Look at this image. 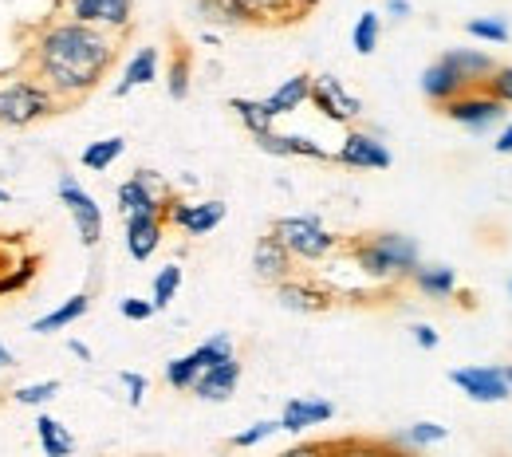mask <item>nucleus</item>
Masks as SVG:
<instances>
[{
  "label": "nucleus",
  "mask_w": 512,
  "mask_h": 457,
  "mask_svg": "<svg viewBox=\"0 0 512 457\" xmlns=\"http://www.w3.org/2000/svg\"><path fill=\"white\" fill-rule=\"evenodd\" d=\"M190 87H193V56L190 48H174L170 56V67H166V91L174 103L190 99Z\"/></svg>",
  "instance_id": "7c9ffc66"
},
{
  "label": "nucleus",
  "mask_w": 512,
  "mask_h": 457,
  "mask_svg": "<svg viewBox=\"0 0 512 457\" xmlns=\"http://www.w3.org/2000/svg\"><path fill=\"white\" fill-rule=\"evenodd\" d=\"M8 367H16V351L8 343H0V371H8Z\"/></svg>",
  "instance_id": "09e8293b"
},
{
  "label": "nucleus",
  "mask_w": 512,
  "mask_h": 457,
  "mask_svg": "<svg viewBox=\"0 0 512 457\" xmlns=\"http://www.w3.org/2000/svg\"><path fill=\"white\" fill-rule=\"evenodd\" d=\"M56 111H60V99L36 75H0V127L24 131Z\"/></svg>",
  "instance_id": "7ed1b4c3"
},
{
  "label": "nucleus",
  "mask_w": 512,
  "mask_h": 457,
  "mask_svg": "<svg viewBox=\"0 0 512 457\" xmlns=\"http://www.w3.org/2000/svg\"><path fill=\"white\" fill-rule=\"evenodd\" d=\"M276 457H339L335 442H300V446H288Z\"/></svg>",
  "instance_id": "37998d69"
},
{
  "label": "nucleus",
  "mask_w": 512,
  "mask_h": 457,
  "mask_svg": "<svg viewBox=\"0 0 512 457\" xmlns=\"http://www.w3.org/2000/svg\"><path fill=\"white\" fill-rule=\"evenodd\" d=\"M256 150H264V154H272V158H312V162H335V154L320 146L316 138H308V134H280V131H268L253 138Z\"/></svg>",
  "instance_id": "f3484780"
},
{
  "label": "nucleus",
  "mask_w": 512,
  "mask_h": 457,
  "mask_svg": "<svg viewBox=\"0 0 512 457\" xmlns=\"http://www.w3.org/2000/svg\"><path fill=\"white\" fill-rule=\"evenodd\" d=\"M505 383H509V391H512V363H505Z\"/></svg>",
  "instance_id": "3c124183"
},
{
  "label": "nucleus",
  "mask_w": 512,
  "mask_h": 457,
  "mask_svg": "<svg viewBox=\"0 0 512 457\" xmlns=\"http://www.w3.org/2000/svg\"><path fill=\"white\" fill-rule=\"evenodd\" d=\"M312 79H316V75H308V71L288 75V79L264 99L268 115H272V119H284V115H296L304 103H312Z\"/></svg>",
  "instance_id": "4be33fe9"
},
{
  "label": "nucleus",
  "mask_w": 512,
  "mask_h": 457,
  "mask_svg": "<svg viewBox=\"0 0 512 457\" xmlns=\"http://www.w3.org/2000/svg\"><path fill=\"white\" fill-rule=\"evenodd\" d=\"M115 201H119L123 221L127 217H162L166 221V205L174 201V186L158 170H134L127 182H119Z\"/></svg>",
  "instance_id": "39448f33"
},
{
  "label": "nucleus",
  "mask_w": 512,
  "mask_h": 457,
  "mask_svg": "<svg viewBox=\"0 0 512 457\" xmlns=\"http://www.w3.org/2000/svg\"><path fill=\"white\" fill-rule=\"evenodd\" d=\"M115 60H119V36L67 20V16L48 20L36 32L32 52H28L32 75L60 99V107L91 95L107 79Z\"/></svg>",
  "instance_id": "f257e3e1"
},
{
  "label": "nucleus",
  "mask_w": 512,
  "mask_h": 457,
  "mask_svg": "<svg viewBox=\"0 0 512 457\" xmlns=\"http://www.w3.org/2000/svg\"><path fill=\"white\" fill-rule=\"evenodd\" d=\"M253 276L260 284H284V280H292L296 276V261H292V253L280 245V237L268 229L264 237H256L253 245Z\"/></svg>",
  "instance_id": "4468645a"
},
{
  "label": "nucleus",
  "mask_w": 512,
  "mask_h": 457,
  "mask_svg": "<svg viewBox=\"0 0 512 457\" xmlns=\"http://www.w3.org/2000/svg\"><path fill=\"white\" fill-rule=\"evenodd\" d=\"M446 438H449V430L442 422H414V426L398 430V434L390 438V446H394V450H406V454H418V450L442 446Z\"/></svg>",
  "instance_id": "bb28decb"
},
{
  "label": "nucleus",
  "mask_w": 512,
  "mask_h": 457,
  "mask_svg": "<svg viewBox=\"0 0 512 457\" xmlns=\"http://www.w3.org/2000/svg\"><path fill=\"white\" fill-rule=\"evenodd\" d=\"M386 16H390L394 24H402V20L414 16V4H410V0H386Z\"/></svg>",
  "instance_id": "a18cd8bd"
},
{
  "label": "nucleus",
  "mask_w": 512,
  "mask_h": 457,
  "mask_svg": "<svg viewBox=\"0 0 512 457\" xmlns=\"http://www.w3.org/2000/svg\"><path fill=\"white\" fill-rule=\"evenodd\" d=\"M410 339H414L422 351H434V347L442 343V335L434 331V324H414V327H410Z\"/></svg>",
  "instance_id": "c03bdc74"
},
{
  "label": "nucleus",
  "mask_w": 512,
  "mask_h": 457,
  "mask_svg": "<svg viewBox=\"0 0 512 457\" xmlns=\"http://www.w3.org/2000/svg\"><path fill=\"white\" fill-rule=\"evenodd\" d=\"M229 205L221 197H205V201H186L174 194V201L166 205V225L182 229L186 237H209L221 221H225Z\"/></svg>",
  "instance_id": "9d476101"
},
{
  "label": "nucleus",
  "mask_w": 512,
  "mask_h": 457,
  "mask_svg": "<svg viewBox=\"0 0 512 457\" xmlns=\"http://www.w3.org/2000/svg\"><path fill=\"white\" fill-rule=\"evenodd\" d=\"M162 237H166V221L162 217H127L123 245H127L130 261H150L162 249Z\"/></svg>",
  "instance_id": "aec40b11"
},
{
  "label": "nucleus",
  "mask_w": 512,
  "mask_h": 457,
  "mask_svg": "<svg viewBox=\"0 0 512 457\" xmlns=\"http://www.w3.org/2000/svg\"><path fill=\"white\" fill-rule=\"evenodd\" d=\"M276 434H280V418H260L253 426L237 430V434L229 438V446H233V450H256V446H264V442L276 438Z\"/></svg>",
  "instance_id": "c9c22d12"
},
{
  "label": "nucleus",
  "mask_w": 512,
  "mask_h": 457,
  "mask_svg": "<svg viewBox=\"0 0 512 457\" xmlns=\"http://www.w3.org/2000/svg\"><path fill=\"white\" fill-rule=\"evenodd\" d=\"M276 304L284 312H296V316H320L335 304V292L320 284V280H308V276H292L284 284H276Z\"/></svg>",
  "instance_id": "ddd939ff"
},
{
  "label": "nucleus",
  "mask_w": 512,
  "mask_h": 457,
  "mask_svg": "<svg viewBox=\"0 0 512 457\" xmlns=\"http://www.w3.org/2000/svg\"><path fill=\"white\" fill-rule=\"evenodd\" d=\"M284 4H292V8H296V12H308V8H316V4H320V0H284Z\"/></svg>",
  "instance_id": "8fccbe9b"
},
{
  "label": "nucleus",
  "mask_w": 512,
  "mask_h": 457,
  "mask_svg": "<svg viewBox=\"0 0 512 457\" xmlns=\"http://www.w3.org/2000/svg\"><path fill=\"white\" fill-rule=\"evenodd\" d=\"M67 20L91 24L111 36H127L134 24V0H60Z\"/></svg>",
  "instance_id": "0eeeda50"
},
{
  "label": "nucleus",
  "mask_w": 512,
  "mask_h": 457,
  "mask_svg": "<svg viewBox=\"0 0 512 457\" xmlns=\"http://www.w3.org/2000/svg\"><path fill=\"white\" fill-rule=\"evenodd\" d=\"M56 394H60V379H40V383H24V387H16V391H12V402H16V406L44 410Z\"/></svg>",
  "instance_id": "e433bc0d"
},
{
  "label": "nucleus",
  "mask_w": 512,
  "mask_h": 457,
  "mask_svg": "<svg viewBox=\"0 0 512 457\" xmlns=\"http://www.w3.org/2000/svg\"><path fill=\"white\" fill-rule=\"evenodd\" d=\"M197 375H201V367L193 363V355H178V359H170V363L162 367V379H166V387H174V391H193Z\"/></svg>",
  "instance_id": "4c0bfd02"
},
{
  "label": "nucleus",
  "mask_w": 512,
  "mask_h": 457,
  "mask_svg": "<svg viewBox=\"0 0 512 457\" xmlns=\"http://www.w3.org/2000/svg\"><path fill=\"white\" fill-rule=\"evenodd\" d=\"M335 450H339V457H406L390 442H335Z\"/></svg>",
  "instance_id": "ea45409f"
},
{
  "label": "nucleus",
  "mask_w": 512,
  "mask_h": 457,
  "mask_svg": "<svg viewBox=\"0 0 512 457\" xmlns=\"http://www.w3.org/2000/svg\"><path fill=\"white\" fill-rule=\"evenodd\" d=\"M56 194H60L64 209L71 213V221H75V237H79V245H83V249H95V245L103 241V205L83 190V182H79L75 174H60Z\"/></svg>",
  "instance_id": "423d86ee"
},
{
  "label": "nucleus",
  "mask_w": 512,
  "mask_h": 457,
  "mask_svg": "<svg viewBox=\"0 0 512 457\" xmlns=\"http://www.w3.org/2000/svg\"><path fill=\"white\" fill-rule=\"evenodd\" d=\"M190 355H193V363H197L201 371H209V367H217V363L233 359V355H237V347H233V335H229V331H217V335L201 339Z\"/></svg>",
  "instance_id": "473e14b6"
},
{
  "label": "nucleus",
  "mask_w": 512,
  "mask_h": 457,
  "mask_svg": "<svg viewBox=\"0 0 512 457\" xmlns=\"http://www.w3.org/2000/svg\"><path fill=\"white\" fill-rule=\"evenodd\" d=\"M119 316L130 320V324H146L150 316H158V308L150 300H142V296H123L119 300Z\"/></svg>",
  "instance_id": "79ce46f5"
},
{
  "label": "nucleus",
  "mask_w": 512,
  "mask_h": 457,
  "mask_svg": "<svg viewBox=\"0 0 512 457\" xmlns=\"http://www.w3.org/2000/svg\"><path fill=\"white\" fill-rule=\"evenodd\" d=\"M67 351H71L75 359H83V363H91V347H87L83 339H67Z\"/></svg>",
  "instance_id": "de8ad7c7"
},
{
  "label": "nucleus",
  "mask_w": 512,
  "mask_h": 457,
  "mask_svg": "<svg viewBox=\"0 0 512 457\" xmlns=\"http://www.w3.org/2000/svg\"><path fill=\"white\" fill-rule=\"evenodd\" d=\"M485 95H493L501 107H512V64H497V71L485 79V87H481Z\"/></svg>",
  "instance_id": "58836bf2"
},
{
  "label": "nucleus",
  "mask_w": 512,
  "mask_h": 457,
  "mask_svg": "<svg viewBox=\"0 0 512 457\" xmlns=\"http://www.w3.org/2000/svg\"><path fill=\"white\" fill-rule=\"evenodd\" d=\"M178 292H182V264H162L158 272H154V284H150V304L158 308V312H166L174 300H178Z\"/></svg>",
  "instance_id": "2f4dec72"
},
{
  "label": "nucleus",
  "mask_w": 512,
  "mask_h": 457,
  "mask_svg": "<svg viewBox=\"0 0 512 457\" xmlns=\"http://www.w3.org/2000/svg\"><path fill=\"white\" fill-rule=\"evenodd\" d=\"M438 60H446V64L457 71V79H461L469 91L485 87V79L497 71V60H493L489 52H481V48H446Z\"/></svg>",
  "instance_id": "412c9836"
},
{
  "label": "nucleus",
  "mask_w": 512,
  "mask_h": 457,
  "mask_svg": "<svg viewBox=\"0 0 512 457\" xmlns=\"http://www.w3.org/2000/svg\"><path fill=\"white\" fill-rule=\"evenodd\" d=\"M229 111L237 115V123L245 127V131L260 138V134L276 131V119L268 115V107H264V99H245V95H233L229 99Z\"/></svg>",
  "instance_id": "c85d7f7f"
},
{
  "label": "nucleus",
  "mask_w": 512,
  "mask_h": 457,
  "mask_svg": "<svg viewBox=\"0 0 512 457\" xmlns=\"http://www.w3.org/2000/svg\"><path fill=\"white\" fill-rule=\"evenodd\" d=\"M123 154H127V138H123V134H111V138L87 142V146H83V154H79V166H83V170H91V174H107Z\"/></svg>",
  "instance_id": "a878e982"
},
{
  "label": "nucleus",
  "mask_w": 512,
  "mask_h": 457,
  "mask_svg": "<svg viewBox=\"0 0 512 457\" xmlns=\"http://www.w3.org/2000/svg\"><path fill=\"white\" fill-rule=\"evenodd\" d=\"M201 20L221 24V28H249V24H264L268 8L256 0H197Z\"/></svg>",
  "instance_id": "dca6fc26"
},
{
  "label": "nucleus",
  "mask_w": 512,
  "mask_h": 457,
  "mask_svg": "<svg viewBox=\"0 0 512 457\" xmlns=\"http://www.w3.org/2000/svg\"><path fill=\"white\" fill-rule=\"evenodd\" d=\"M158 75H162V52H158L154 44L134 48V52H130V60H127V67H123V75H119V83H115V99H127L130 91L150 87Z\"/></svg>",
  "instance_id": "6ab92c4d"
},
{
  "label": "nucleus",
  "mask_w": 512,
  "mask_h": 457,
  "mask_svg": "<svg viewBox=\"0 0 512 457\" xmlns=\"http://www.w3.org/2000/svg\"><path fill=\"white\" fill-rule=\"evenodd\" d=\"M442 115H446L449 123H457V127H465V131H493V127H501L505 123V107L493 99V95H485L481 87L477 91H465V95H457L453 103L442 107Z\"/></svg>",
  "instance_id": "9b49d317"
},
{
  "label": "nucleus",
  "mask_w": 512,
  "mask_h": 457,
  "mask_svg": "<svg viewBox=\"0 0 512 457\" xmlns=\"http://www.w3.org/2000/svg\"><path fill=\"white\" fill-rule=\"evenodd\" d=\"M347 253L355 261V272L371 284H402L422 264V249L406 233H363L347 241Z\"/></svg>",
  "instance_id": "f03ea898"
},
{
  "label": "nucleus",
  "mask_w": 512,
  "mask_h": 457,
  "mask_svg": "<svg viewBox=\"0 0 512 457\" xmlns=\"http://www.w3.org/2000/svg\"><path fill=\"white\" fill-rule=\"evenodd\" d=\"M335 162L347 166V170H390L394 154H390V146L375 131H355L351 127V131L343 134L339 150H335Z\"/></svg>",
  "instance_id": "f8f14e48"
},
{
  "label": "nucleus",
  "mask_w": 512,
  "mask_h": 457,
  "mask_svg": "<svg viewBox=\"0 0 512 457\" xmlns=\"http://www.w3.org/2000/svg\"><path fill=\"white\" fill-rule=\"evenodd\" d=\"M418 83H422V95H426L434 107H446V103H453L457 95H465V91H469L446 60H434V64L422 71V79H418Z\"/></svg>",
  "instance_id": "b1692460"
},
{
  "label": "nucleus",
  "mask_w": 512,
  "mask_h": 457,
  "mask_svg": "<svg viewBox=\"0 0 512 457\" xmlns=\"http://www.w3.org/2000/svg\"><path fill=\"white\" fill-rule=\"evenodd\" d=\"M335 418V402L316 398V394H300V398H288L284 410H280V434H308L312 426H323Z\"/></svg>",
  "instance_id": "2eb2a0df"
},
{
  "label": "nucleus",
  "mask_w": 512,
  "mask_h": 457,
  "mask_svg": "<svg viewBox=\"0 0 512 457\" xmlns=\"http://www.w3.org/2000/svg\"><path fill=\"white\" fill-rule=\"evenodd\" d=\"M312 107L327 123H339V127H355L363 119V99L355 91H347V83L335 79V75H316L312 79Z\"/></svg>",
  "instance_id": "6e6552de"
},
{
  "label": "nucleus",
  "mask_w": 512,
  "mask_h": 457,
  "mask_svg": "<svg viewBox=\"0 0 512 457\" xmlns=\"http://www.w3.org/2000/svg\"><path fill=\"white\" fill-rule=\"evenodd\" d=\"M36 442H40L44 457H71L75 454V434L67 430L60 418H52V414H40V418H36Z\"/></svg>",
  "instance_id": "cd10ccee"
},
{
  "label": "nucleus",
  "mask_w": 512,
  "mask_h": 457,
  "mask_svg": "<svg viewBox=\"0 0 512 457\" xmlns=\"http://www.w3.org/2000/svg\"><path fill=\"white\" fill-rule=\"evenodd\" d=\"M36 276H40V257L36 253H28L24 261H12L8 268H0V300L28 292L36 284Z\"/></svg>",
  "instance_id": "c756f323"
},
{
  "label": "nucleus",
  "mask_w": 512,
  "mask_h": 457,
  "mask_svg": "<svg viewBox=\"0 0 512 457\" xmlns=\"http://www.w3.org/2000/svg\"><path fill=\"white\" fill-rule=\"evenodd\" d=\"M272 233L292 253L296 264H323L343 249V237H335L316 213H288L272 221Z\"/></svg>",
  "instance_id": "20e7f679"
},
{
  "label": "nucleus",
  "mask_w": 512,
  "mask_h": 457,
  "mask_svg": "<svg viewBox=\"0 0 512 457\" xmlns=\"http://www.w3.org/2000/svg\"><path fill=\"white\" fill-rule=\"evenodd\" d=\"M87 312H91V292H75V296H67L60 308H52V312H44L40 320H32V331H36V335L67 331L71 324H79Z\"/></svg>",
  "instance_id": "393cba45"
},
{
  "label": "nucleus",
  "mask_w": 512,
  "mask_h": 457,
  "mask_svg": "<svg viewBox=\"0 0 512 457\" xmlns=\"http://www.w3.org/2000/svg\"><path fill=\"white\" fill-rule=\"evenodd\" d=\"M410 284L426 296V300H434V304H449L453 296H457V272L449 268V264H418L414 268V276H410Z\"/></svg>",
  "instance_id": "5701e85b"
},
{
  "label": "nucleus",
  "mask_w": 512,
  "mask_h": 457,
  "mask_svg": "<svg viewBox=\"0 0 512 457\" xmlns=\"http://www.w3.org/2000/svg\"><path fill=\"white\" fill-rule=\"evenodd\" d=\"M509 296H512V280H509Z\"/></svg>",
  "instance_id": "864d4df0"
},
{
  "label": "nucleus",
  "mask_w": 512,
  "mask_h": 457,
  "mask_svg": "<svg viewBox=\"0 0 512 457\" xmlns=\"http://www.w3.org/2000/svg\"><path fill=\"white\" fill-rule=\"evenodd\" d=\"M493 150H497V154H512V123H505V127L497 131V138H493Z\"/></svg>",
  "instance_id": "49530a36"
},
{
  "label": "nucleus",
  "mask_w": 512,
  "mask_h": 457,
  "mask_svg": "<svg viewBox=\"0 0 512 457\" xmlns=\"http://www.w3.org/2000/svg\"><path fill=\"white\" fill-rule=\"evenodd\" d=\"M379 40H383V16L379 12H359V20L351 28V48L359 56H375Z\"/></svg>",
  "instance_id": "72a5a7b5"
},
{
  "label": "nucleus",
  "mask_w": 512,
  "mask_h": 457,
  "mask_svg": "<svg viewBox=\"0 0 512 457\" xmlns=\"http://www.w3.org/2000/svg\"><path fill=\"white\" fill-rule=\"evenodd\" d=\"M449 383L465 394L469 402H477V406H497V402H509L512 398L509 383H505V367H485V363L453 367Z\"/></svg>",
  "instance_id": "1a4fd4ad"
},
{
  "label": "nucleus",
  "mask_w": 512,
  "mask_h": 457,
  "mask_svg": "<svg viewBox=\"0 0 512 457\" xmlns=\"http://www.w3.org/2000/svg\"><path fill=\"white\" fill-rule=\"evenodd\" d=\"M8 201H12V194H8V190H0V205H8Z\"/></svg>",
  "instance_id": "603ef678"
},
{
  "label": "nucleus",
  "mask_w": 512,
  "mask_h": 457,
  "mask_svg": "<svg viewBox=\"0 0 512 457\" xmlns=\"http://www.w3.org/2000/svg\"><path fill=\"white\" fill-rule=\"evenodd\" d=\"M119 387L127 391V406H142L146 402V394H150V379L146 375H138V371H119Z\"/></svg>",
  "instance_id": "a19ab883"
},
{
  "label": "nucleus",
  "mask_w": 512,
  "mask_h": 457,
  "mask_svg": "<svg viewBox=\"0 0 512 457\" xmlns=\"http://www.w3.org/2000/svg\"><path fill=\"white\" fill-rule=\"evenodd\" d=\"M406 457H410V454H406Z\"/></svg>",
  "instance_id": "5fc2aeb1"
},
{
  "label": "nucleus",
  "mask_w": 512,
  "mask_h": 457,
  "mask_svg": "<svg viewBox=\"0 0 512 457\" xmlns=\"http://www.w3.org/2000/svg\"><path fill=\"white\" fill-rule=\"evenodd\" d=\"M465 36H473V40H481V44H509L512 40V28L501 20V16H477V20H469L465 24Z\"/></svg>",
  "instance_id": "f704fd0d"
},
{
  "label": "nucleus",
  "mask_w": 512,
  "mask_h": 457,
  "mask_svg": "<svg viewBox=\"0 0 512 457\" xmlns=\"http://www.w3.org/2000/svg\"><path fill=\"white\" fill-rule=\"evenodd\" d=\"M237 387H241V359L233 355V359H225V363L201 371L190 394L201 398V402H229V398L237 394Z\"/></svg>",
  "instance_id": "a211bd4d"
}]
</instances>
